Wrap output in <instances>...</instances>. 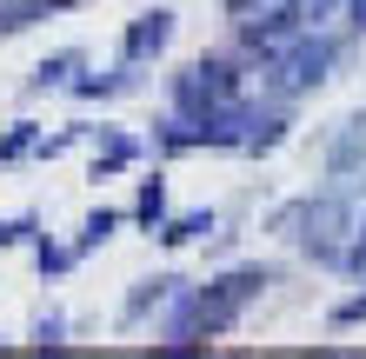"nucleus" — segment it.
<instances>
[{
	"mask_svg": "<svg viewBox=\"0 0 366 359\" xmlns=\"http://www.w3.org/2000/svg\"><path fill=\"white\" fill-rule=\"evenodd\" d=\"M134 160H140V140L134 133H120V126H100V133H94V180L120 173V166H134Z\"/></svg>",
	"mask_w": 366,
	"mask_h": 359,
	"instance_id": "423d86ee",
	"label": "nucleus"
},
{
	"mask_svg": "<svg viewBox=\"0 0 366 359\" xmlns=\"http://www.w3.org/2000/svg\"><path fill=\"white\" fill-rule=\"evenodd\" d=\"M60 333H67V313H40V320H34V340L40 346H60Z\"/></svg>",
	"mask_w": 366,
	"mask_h": 359,
	"instance_id": "ddd939ff",
	"label": "nucleus"
},
{
	"mask_svg": "<svg viewBox=\"0 0 366 359\" xmlns=\"http://www.w3.org/2000/svg\"><path fill=\"white\" fill-rule=\"evenodd\" d=\"M187 293L180 273H160V280H134V293H127V313H120V326H140V320H160L167 306H174Z\"/></svg>",
	"mask_w": 366,
	"mask_h": 359,
	"instance_id": "39448f33",
	"label": "nucleus"
},
{
	"mask_svg": "<svg viewBox=\"0 0 366 359\" xmlns=\"http://www.w3.org/2000/svg\"><path fill=\"white\" fill-rule=\"evenodd\" d=\"M80 67H87V54H80V47L54 54V60H40L34 80H27V93H60V87H74V74H80Z\"/></svg>",
	"mask_w": 366,
	"mask_h": 359,
	"instance_id": "0eeeda50",
	"label": "nucleus"
},
{
	"mask_svg": "<svg viewBox=\"0 0 366 359\" xmlns=\"http://www.w3.org/2000/svg\"><path fill=\"white\" fill-rule=\"evenodd\" d=\"M260 7H273V0H227V14H233V20H253Z\"/></svg>",
	"mask_w": 366,
	"mask_h": 359,
	"instance_id": "4468645a",
	"label": "nucleus"
},
{
	"mask_svg": "<svg viewBox=\"0 0 366 359\" xmlns=\"http://www.w3.org/2000/svg\"><path fill=\"white\" fill-rule=\"evenodd\" d=\"M267 226H273L287 246H300L313 266L347 273V253H353V240H360L366 213H360V200H353V180H333V186H320V193H300V200H287V206H273Z\"/></svg>",
	"mask_w": 366,
	"mask_h": 359,
	"instance_id": "f257e3e1",
	"label": "nucleus"
},
{
	"mask_svg": "<svg viewBox=\"0 0 366 359\" xmlns=\"http://www.w3.org/2000/svg\"><path fill=\"white\" fill-rule=\"evenodd\" d=\"M320 166H327L333 180H360L366 173V107L347 113L327 140H320Z\"/></svg>",
	"mask_w": 366,
	"mask_h": 359,
	"instance_id": "7ed1b4c3",
	"label": "nucleus"
},
{
	"mask_svg": "<svg viewBox=\"0 0 366 359\" xmlns=\"http://www.w3.org/2000/svg\"><path fill=\"white\" fill-rule=\"evenodd\" d=\"M114 226H120V213H87V226H80V240H74V246H80V260H87L94 246L114 240Z\"/></svg>",
	"mask_w": 366,
	"mask_h": 359,
	"instance_id": "9b49d317",
	"label": "nucleus"
},
{
	"mask_svg": "<svg viewBox=\"0 0 366 359\" xmlns=\"http://www.w3.org/2000/svg\"><path fill=\"white\" fill-rule=\"evenodd\" d=\"M167 40H174V14L154 7V14H140L134 27L120 34V60H127V67H147V60L167 54Z\"/></svg>",
	"mask_w": 366,
	"mask_h": 359,
	"instance_id": "20e7f679",
	"label": "nucleus"
},
{
	"mask_svg": "<svg viewBox=\"0 0 366 359\" xmlns=\"http://www.w3.org/2000/svg\"><path fill=\"white\" fill-rule=\"evenodd\" d=\"M34 226H40L34 213H7V220H0V246H20V240L34 233Z\"/></svg>",
	"mask_w": 366,
	"mask_h": 359,
	"instance_id": "f8f14e48",
	"label": "nucleus"
},
{
	"mask_svg": "<svg viewBox=\"0 0 366 359\" xmlns=\"http://www.w3.org/2000/svg\"><path fill=\"white\" fill-rule=\"evenodd\" d=\"M347 27H353V34H366V0H347Z\"/></svg>",
	"mask_w": 366,
	"mask_h": 359,
	"instance_id": "2eb2a0df",
	"label": "nucleus"
},
{
	"mask_svg": "<svg viewBox=\"0 0 366 359\" xmlns=\"http://www.w3.org/2000/svg\"><path fill=\"white\" fill-rule=\"evenodd\" d=\"M347 47H353V27L340 34V27H307L300 40H287L280 54H267L260 60V87L273 93V100H300V93H313V87H327L333 80V67L347 60Z\"/></svg>",
	"mask_w": 366,
	"mask_h": 359,
	"instance_id": "f03ea898",
	"label": "nucleus"
},
{
	"mask_svg": "<svg viewBox=\"0 0 366 359\" xmlns=\"http://www.w3.org/2000/svg\"><path fill=\"white\" fill-rule=\"evenodd\" d=\"M74 0H0V40L7 34H27L34 20H47V14H67Z\"/></svg>",
	"mask_w": 366,
	"mask_h": 359,
	"instance_id": "6e6552de",
	"label": "nucleus"
},
{
	"mask_svg": "<svg viewBox=\"0 0 366 359\" xmlns=\"http://www.w3.org/2000/svg\"><path fill=\"white\" fill-rule=\"evenodd\" d=\"M200 233H213V213H180V220H167V226H160V240H167V246H187V240H200Z\"/></svg>",
	"mask_w": 366,
	"mask_h": 359,
	"instance_id": "9d476101",
	"label": "nucleus"
},
{
	"mask_svg": "<svg viewBox=\"0 0 366 359\" xmlns=\"http://www.w3.org/2000/svg\"><path fill=\"white\" fill-rule=\"evenodd\" d=\"M140 226H147V233H160V226H167V180L160 173L140 180Z\"/></svg>",
	"mask_w": 366,
	"mask_h": 359,
	"instance_id": "1a4fd4ad",
	"label": "nucleus"
}]
</instances>
